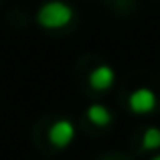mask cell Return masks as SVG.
I'll list each match as a JSON object with an SVG mask.
<instances>
[{"label":"cell","mask_w":160,"mask_h":160,"mask_svg":"<svg viewBox=\"0 0 160 160\" xmlns=\"http://www.w3.org/2000/svg\"><path fill=\"white\" fill-rule=\"evenodd\" d=\"M75 10L63 0H49L37 12V22L47 31H59L73 22Z\"/></svg>","instance_id":"obj_1"},{"label":"cell","mask_w":160,"mask_h":160,"mask_svg":"<svg viewBox=\"0 0 160 160\" xmlns=\"http://www.w3.org/2000/svg\"><path fill=\"white\" fill-rule=\"evenodd\" d=\"M75 134H77V130H75L73 122L67 120V118H59V120H55L51 124V128H49V132H47V138H49V144H51L53 148L63 150V148L73 144Z\"/></svg>","instance_id":"obj_2"},{"label":"cell","mask_w":160,"mask_h":160,"mask_svg":"<svg viewBox=\"0 0 160 160\" xmlns=\"http://www.w3.org/2000/svg\"><path fill=\"white\" fill-rule=\"evenodd\" d=\"M156 106H158V98L154 93V89H150V87H136L128 95V108L136 116L152 113L156 109Z\"/></svg>","instance_id":"obj_3"},{"label":"cell","mask_w":160,"mask_h":160,"mask_svg":"<svg viewBox=\"0 0 160 160\" xmlns=\"http://www.w3.org/2000/svg\"><path fill=\"white\" fill-rule=\"evenodd\" d=\"M113 83H116V71L112 65H106V63L93 67L87 75V85L93 91H108Z\"/></svg>","instance_id":"obj_4"},{"label":"cell","mask_w":160,"mask_h":160,"mask_svg":"<svg viewBox=\"0 0 160 160\" xmlns=\"http://www.w3.org/2000/svg\"><path fill=\"white\" fill-rule=\"evenodd\" d=\"M85 118L98 128H108L112 124V112L103 106V103H91L85 109Z\"/></svg>","instance_id":"obj_5"},{"label":"cell","mask_w":160,"mask_h":160,"mask_svg":"<svg viewBox=\"0 0 160 160\" xmlns=\"http://www.w3.org/2000/svg\"><path fill=\"white\" fill-rule=\"evenodd\" d=\"M160 148V128L152 126V128H146L142 134V150L146 152H154Z\"/></svg>","instance_id":"obj_6"},{"label":"cell","mask_w":160,"mask_h":160,"mask_svg":"<svg viewBox=\"0 0 160 160\" xmlns=\"http://www.w3.org/2000/svg\"><path fill=\"white\" fill-rule=\"evenodd\" d=\"M150 160H160V154H156V156H152Z\"/></svg>","instance_id":"obj_7"}]
</instances>
